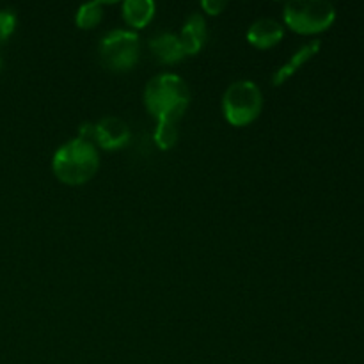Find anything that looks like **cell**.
<instances>
[{
  "instance_id": "1",
  "label": "cell",
  "mask_w": 364,
  "mask_h": 364,
  "mask_svg": "<svg viewBox=\"0 0 364 364\" xmlns=\"http://www.w3.org/2000/svg\"><path fill=\"white\" fill-rule=\"evenodd\" d=\"M144 103L156 121L178 123L188 109L191 89L180 75L160 73L146 84Z\"/></svg>"
},
{
  "instance_id": "2",
  "label": "cell",
  "mask_w": 364,
  "mask_h": 364,
  "mask_svg": "<svg viewBox=\"0 0 364 364\" xmlns=\"http://www.w3.org/2000/svg\"><path fill=\"white\" fill-rule=\"evenodd\" d=\"M100 155L91 141L75 137L64 142L52 159V171L64 185H84L98 173Z\"/></svg>"
},
{
  "instance_id": "3",
  "label": "cell",
  "mask_w": 364,
  "mask_h": 364,
  "mask_svg": "<svg viewBox=\"0 0 364 364\" xmlns=\"http://www.w3.org/2000/svg\"><path fill=\"white\" fill-rule=\"evenodd\" d=\"M263 109V95L252 80H237L228 85L223 96V112L233 127H245L258 119Z\"/></svg>"
},
{
  "instance_id": "4",
  "label": "cell",
  "mask_w": 364,
  "mask_h": 364,
  "mask_svg": "<svg viewBox=\"0 0 364 364\" xmlns=\"http://www.w3.org/2000/svg\"><path fill=\"white\" fill-rule=\"evenodd\" d=\"M284 23L299 34H318L336 20V9L327 0H290L283 9Z\"/></svg>"
},
{
  "instance_id": "5",
  "label": "cell",
  "mask_w": 364,
  "mask_h": 364,
  "mask_svg": "<svg viewBox=\"0 0 364 364\" xmlns=\"http://www.w3.org/2000/svg\"><path fill=\"white\" fill-rule=\"evenodd\" d=\"M141 53V39L134 31H116L107 32L98 46V55L103 66L110 71H128L137 64Z\"/></svg>"
},
{
  "instance_id": "6",
  "label": "cell",
  "mask_w": 364,
  "mask_h": 364,
  "mask_svg": "<svg viewBox=\"0 0 364 364\" xmlns=\"http://www.w3.org/2000/svg\"><path fill=\"white\" fill-rule=\"evenodd\" d=\"M130 127L124 119L117 116H105L95 123V146H100L103 149H119L130 142Z\"/></svg>"
},
{
  "instance_id": "7",
  "label": "cell",
  "mask_w": 364,
  "mask_h": 364,
  "mask_svg": "<svg viewBox=\"0 0 364 364\" xmlns=\"http://www.w3.org/2000/svg\"><path fill=\"white\" fill-rule=\"evenodd\" d=\"M284 27L274 18H259L247 28V41L256 48H272L283 39Z\"/></svg>"
},
{
  "instance_id": "8",
  "label": "cell",
  "mask_w": 364,
  "mask_h": 364,
  "mask_svg": "<svg viewBox=\"0 0 364 364\" xmlns=\"http://www.w3.org/2000/svg\"><path fill=\"white\" fill-rule=\"evenodd\" d=\"M149 50L155 59L162 64H176L187 57L181 46L180 36L173 32H160L155 38L149 39Z\"/></svg>"
},
{
  "instance_id": "9",
  "label": "cell",
  "mask_w": 364,
  "mask_h": 364,
  "mask_svg": "<svg viewBox=\"0 0 364 364\" xmlns=\"http://www.w3.org/2000/svg\"><path fill=\"white\" fill-rule=\"evenodd\" d=\"M206 20L203 14L192 13L191 16L185 20L183 27H181L180 32V41L181 46H183L185 53L187 55H194L199 50L203 48L206 41Z\"/></svg>"
},
{
  "instance_id": "10",
  "label": "cell",
  "mask_w": 364,
  "mask_h": 364,
  "mask_svg": "<svg viewBox=\"0 0 364 364\" xmlns=\"http://www.w3.org/2000/svg\"><path fill=\"white\" fill-rule=\"evenodd\" d=\"M318 50H320V41H311V43H308V45L302 46L299 52H295L294 55H291V59L288 60L284 66H281L279 70L274 73L272 84L274 85L284 84V82H287L291 75L297 73V71L301 70V68L304 66V64L308 63L313 55H316V53H318Z\"/></svg>"
},
{
  "instance_id": "11",
  "label": "cell",
  "mask_w": 364,
  "mask_h": 364,
  "mask_svg": "<svg viewBox=\"0 0 364 364\" xmlns=\"http://www.w3.org/2000/svg\"><path fill=\"white\" fill-rule=\"evenodd\" d=\"M156 4L153 0H127L123 2V20L130 27L142 28L153 20Z\"/></svg>"
},
{
  "instance_id": "12",
  "label": "cell",
  "mask_w": 364,
  "mask_h": 364,
  "mask_svg": "<svg viewBox=\"0 0 364 364\" xmlns=\"http://www.w3.org/2000/svg\"><path fill=\"white\" fill-rule=\"evenodd\" d=\"M107 2L103 0H92V2L82 4L75 14V21L80 28H92L102 21L103 18V6Z\"/></svg>"
},
{
  "instance_id": "13",
  "label": "cell",
  "mask_w": 364,
  "mask_h": 364,
  "mask_svg": "<svg viewBox=\"0 0 364 364\" xmlns=\"http://www.w3.org/2000/svg\"><path fill=\"white\" fill-rule=\"evenodd\" d=\"M178 128L176 123H169V121H159L155 128V134H153V139H155V144L159 146L160 149L167 151V149L174 148L178 142Z\"/></svg>"
},
{
  "instance_id": "14",
  "label": "cell",
  "mask_w": 364,
  "mask_h": 364,
  "mask_svg": "<svg viewBox=\"0 0 364 364\" xmlns=\"http://www.w3.org/2000/svg\"><path fill=\"white\" fill-rule=\"evenodd\" d=\"M16 28V14L11 9H0V43L7 41Z\"/></svg>"
},
{
  "instance_id": "15",
  "label": "cell",
  "mask_w": 364,
  "mask_h": 364,
  "mask_svg": "<svg viewBox=\"0 0 364 364\" xmlns=\"http://www.w3.org/2000/svg\"><path fill=\"white\" fill-rule=\"evenodd\" d=\"M228 4L224 0H203L201 7L205 9L206 14H212V16H217V14L223 13L226 9Z\"/></svg>"
},
{
  "instance_id": "16",
  "label": "cell",
  "mask_w": 364,
  "mask_h": 364,
  "mask_svg": "<svg viewBox=\"0 0 364 364\" xmlns=\"http://www.w3.org/2000/svg\"><path fill=\"white\" fill-rule=\"evenodd\" d=\"M0 70H2V59H0Z\"/></svg>"
}]
</instances>
